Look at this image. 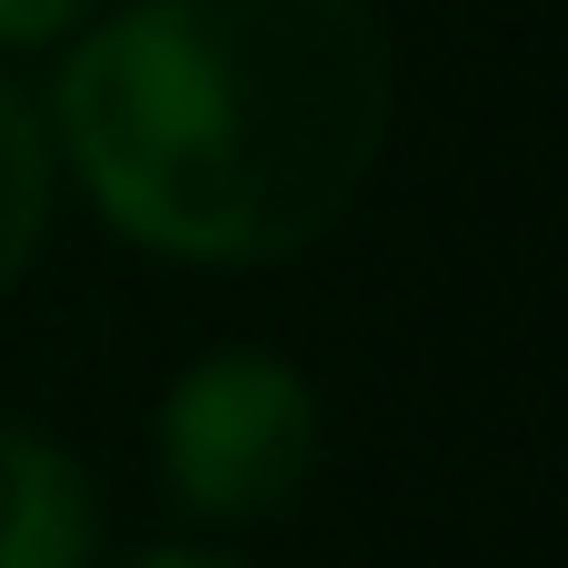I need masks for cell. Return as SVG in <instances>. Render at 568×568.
Listing matches in <instances>:
<instances>
[{"label": "cell", "mask_w": 568, "mask_h": 568, "mask_svg": "<svg viewBox=\"0 0 568 568\" xmlns=\"http://www.w3.org/2000/svg\"><path fill=\"white\" fill-rule=\"evenodd\" d=\"M60 160L160 260L260 270L310 250L389 140L369 0H130L50 90Z\"/></svg>", "instance_id": "cell-1"}, {"label": "cell", "mask_w": 568, "mask_h": 568, "mask_svg": "<svg viewBox=\"0 0 568 568\" xmlns=\"http://www.w3.org/2000/svg\"><path fill=\"white\" fill-rule=\"evenodd\" d=\"M160 469L200 519H270L320 469V389L270 349H210L160 399Z\"/></svg>", "instance_id": "cell-2"}, {"label": "cell", "mask_w": 568, "mask_h": 568, "mask_svg": "<svg viewBox=\"0 0 568 568\" xmlns=\"http://www.w3.org/2000/svg\"><path fill=\"white\" fill-rule=\"evenodd\" d=\"M100 499L80 459L20 419H0V568H90Z\"/></svg>", "instance_id": "cell-3"}, {"label": "cell", "mask_w": 568, "mask_h": 568, "mask_svg": "<svg viewBox=\"0 0 568 568\" xmlns=\"http://www.w3.org/2000/svg\"><path fill=\"white\" fill-rule=\"evenodd\" d=\"M40 230H50V130H40V110L0 80V290L30 270Z\"/></svg>", "instance_id": "cell-4"}, {"label": "cell", "mask_w": 568, "mask_h": 568, "mask_svg": "<svg viewBox=\"0 0 568 568\" xmlns=\"http://www.w3.org/2000/svg\"><path fill=\"white\" fill-rule=\"evenodd\" d=\"M100 0H0V50H40L60 30H80Z\"/></svg>", "instance_id": "cell-5"}, {"label": "cell", "mask_w": 568, "mask_h": 568, "mask_svg": "<svg viewBox=\"0 0 568 568\" xmlns=\"http://www.w3.org/2000/svg\"><path fill=\"white\" fill-rule=\"evenodd\" d=\"M130 568H240V559H220V549H150V559H130Z\"/></svg>", "instance_id": "cell-6"}]
</instances>
